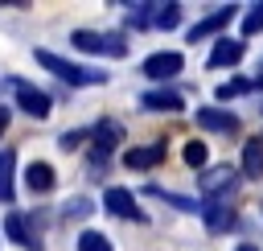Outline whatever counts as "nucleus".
<instances>
[{"mask_svg":"<svg viewBox=\"0 0 263 251\" xmlns=\"http://www.w3.org/2000/svg\"><path fill=\"white\" fill-rule=\"evenodd\" d=\"M8 119H12V111H8V107H0V136L8 132Z\"/></svg>","mask_w":263,"mask_h":251,"instance_id":"obj_27","label":"nucleus"},{"mask_svg":"<svg viewBox=\"0 0 263 251\" xmlns=\"http://www.w3.org/2000/svg\"><path fill=\"white\" fill-rule=\"evenodd\" d=\"M4 235H8L12 243L29 247V251H41V247H37V239H33V230H29V218H25L21 210H12V214L4 218Z\"/></svg>","mask_w":263,"mask_h":251,"instance_id":"obj_15","label":"nucleus"},{"mask_svg":"<svg viewBox=\"0 0 263 251\" xmlns=\"http://www.w3.org/2000/svg\"><path fill=\"white\" fill-rule=\"evenodd\" d=\"M234 251H259V247H255V243H238Z\"/></svg>","mask_w":263,"mask_h":251,"instance_id":"obj_28","label":"nucleus"},{"mask_svg":"<svg viewBox=\"0 0 263 251\" xmlns=\"http://www.w3.org/2000/svg\"><path fill=\"white\" fill-rule=\"evenodd\" d=\"M201 218H205V226L214 230V235H222V230H230L234 226V206H230V198H201V210H197Z\"/></svg>","mask_w":263,"mask_h":251,"instance_id":"obj_8","label":"nucleus"},{"mask_svg":"<svg viewBox=\"0 0 263 251\" xmlns=\"http://www.w3.org/2000/svg\"><path fill=\"white\" fill-rule=\"evenodd\" d=\"M33 58L49 70V74H58L66 86H103L107 82V70H99V66H78V62H66V58H58L53 49H33Z\"/></svg>","mask_w":263,"mask_h":251,"instance_id":"obj_1","label":"nucleus"},{"mask_svg":"<svg viewBox=\"0 0 263 251\" xmlns=\"http://www.w3.org/2000/svg\"><path fill=\"white\" fill-rule=\"evenodd\" d=\"M144 193H148V198H156V202H168V206H177L181 214H197V210H201V202H197V198L173 193V189H164V185H144Z\"/></svg>","mask_w":263,"mask_h":251,"instance_id":"obj_16","label":"nucleus"},{"mask_svg":"<svg viewBox=\"0 0 263 251\" xmlns=\"http://www.w3.org/2000/svg\"><path fill=\"white\" fill-rule=\"evenodd\" d=\"M90 136H95V152H99V156H111V152L119 148V140H123V123H119V119H99V123L90 128Z\"/></svg>","mask_w":263,"mask_h":251,"instance_id":"obj_11","label":"nucleus"},{"mask_svg":"<svg viewBox=\"0 0 263 251\" xmlns=\"http://www.w3.org/2000/svg\"><path fill=\"white\" fill-rule=\"evenodd\" d=\"M86 214H95V202H90V198H70V202L62 206V222H70V218H86Z\"/></svg>","mask_w":263,"mask_h":251,"instance_id":"obj_22","label":"nucleus"},{"mask_svg":"<svg viewBox=\"0 0 263 251\" xmlns=\"http://www.w3.org/2000/svg\"><path fill=\"white\" fill-rule=\"evenodd\" d=\"M140 70H144L152 82H164V78H177V74L185 70V58H181L177 49H160V53H148Z\"/></svg>","mask_w":263,"mask_h":251,"instance_id":"obj_5","label":"nucleus"},{"mask_svg":"<svg viewBox=\"0 0 263 251\" xmlns=\"http://www.w3.org/2000/svg\"><path fill=\"white\" fill-rule=\"evenodd\" d=\"M12 177H16V152L12 148H0V202L8 206L12 202Z\"/></svg>","mask_w":263,"mask_h":251,"instance_id":"obj_18","label":"nucleus"},{"mask_svg":"<svg viewBox=\"0 0 263 251\" xmlns=\"http://www.w3.org/2000/svg\"><path fill=\"white\" fill-rule=\"evenodd\" d=\"M238 173H242V177H251V181H259V177H263V136L242 144V169H238Z\"/></svg>","mask_w":263,"mask_h":251,"instance_id":"obj_17","label":"nucleus"},{"mask_svg":"<svg viewBox=\"0 0 263 251\" xmlns=\"http://www.w3.org/2000/svg\"><path fill=\"white\" fill-rule=\"evenodd\" d=\"M82 140H86V132H82V128H70V132L58 136V148H62V152H74V148H82Z\"/></svg>","mask_w":263,"mask_h":251,"instance_id":"obj_26","label":"nucleus"},{"mask_svg":"<svg viewBox=\"0 0 263 251\" xmlns=\"http://www.w3.org/2000/svg\"><path fill=\"white\" fill-rule=\"evenodd\" d=\"M78 251H115V247H111V239L103 230H82L78 235Z\"/></svg>","mask_w":263,"mask_h":251,"instance_id":"obj_21","label":"nucleus"},{"mask_svg":"<svg viewBox=\"0 0 263 251\" xmlns=\"http://www.w3.org/2000/svg\"><path fill=\"white\" fill-rule=\"evenodd\" d=\"M164 140H152V144H144V148H127L123 152V165L127 169H152V165H160L164 160Z\"/></svg>","mask_w":263,"mask_h":251,"instance_id":"obj_12","label":"nucleus"},{"mask_svg":"<svg viewBox=\"0 0 263 251\" xmlns=\"http://www.w3.org/2000/svg\"><path fill=\"white\" fill-rule=\"evenodd\" d=\"M8 86L16 91V107H21L25 115H33V119H45V115L53 111L49 95H45V91H37L33 82H25V78H8Z\"/></svg>","mask_w":263,"mask_h":251,"instance_id":"obj_4","label":"nucleus"},{"mask_svg":"<svg viewBox=\"0 0 263 251\" xmlns=\"http://www.w3.org/2000/svg\"><path fill=\"white\" fill-rule=\"evenodd\" d=\"M103 206H107V214H115V218H132V222H144V218H148V214L136 206V193L123 189V185H111V189L103 193Z\"/></svg>","mask_w":263,"mask_h":251,"instance_id":"obj_7","label":"nucleus"},{"mask_svg":"<svg viewBox=\"0 0 263 251\" xmlns=\"http://www.w3.org/2000/svg\"><path fill=\"white\" fill-rule=\"evenodd\" d=\"M25 185H29V193H49V189L58 185V177H53V165H45V160H33V165L25 169Z\"/></svg>","mask_w":263,"mask_h":251,"instance_id":"obj_14","label":"nucleus"},{"mask_svg":"<svg viewBox=\"0 0 263 251\" xmlns=\"http://www.w3.org/2000/svg\"><path fill=\"white\" fill-rule=\"evenodd\" d=\"M242 91H255V82H247V78H230V82H222L214 95H218V103H226V99H234V95H242Z\"/></svg>","mask_w":263,"mask_h":251,"instance_id":"obj_24","label":"nucleus"},{"mask_svg":"<svg viewBox=\"0 0 263 251\" xmlns=\"http://www.w3.org/2000/svg\"><path fill=\"white\" fill-rule=\"evenodd\" d=\"M238 169H230V165H218V169H205L201 173V181H197V189H201V198H234V189H238Z\"/></svg>","mask_w":263,"mask_h":251,"instance_id":"obj_3","label":"nucleus"},{"mask_svg":"<svg viewBox=\"0 0 263 251\" xmlns=\"http://www.w3.org/2000/svg\"><path fill=\"white\" fill-rule=\"evenodd\" d=\"M259 74H263V70H259Z\"/></svg>","mask_w":263,"mask_h":251,"instance_id":"obj_29","label":"nucleus"},{"mask_svg":"<svg viewBox=\"0 0 263 251\" xmlns=\"http://www.w3.org/2000/svg\"><path fill=\"white\" fill-rule=\"evenodd\" d=\"M70 45L82 49V53H103V58H123L127 53V41L119 33H95V29H74Z\"/></svg>","mask_w":263,"mask_h":251,"instance_id":"obj_2","label":"nucleus"},{"mask_svg":"<svg viewBox=\"0 0 263 251\" xmlns=\"http://www.w3.org/2000/svg\"><path fill=\"white\" fill-rule=\"evenodd\" d=\"M205 160H210V148H205V140H189V144H185V165L201 173V169H205Z\"/></svg>","mask_w":263,"mask_h":251,"instance_id":"obj_20","label":"nucleus"},{"mask_svg":"<svg viewBox=\"0 0 263 251\" xmlns=\"http://www.w3.org/2000/svg\"><path fill=\"white\" fill-rule=\"evenodd\" d=\"M152 25H156V29H177V25H181V4H156Z\"/></svg>","mask_w":263,"mask_h":251,"instance_id":"obj_19","label":"nucleus"},{"mask_svg":"<svg viewBox=\"0 0 263 251\" xmlns=\"http://www.w3.org/2000/svg\"><path fill=\"white\" fill-rule=\"evenodd\" d=\"M234 16H238V8H234V4H222V8H214L210 16H201V21L189 29V41H205V37H214V41H218V37H222V29H226Z\"/></svg>","mask_w":263,"mask_h":251,"instance_id":"obj_6","label":"nucleus"},{"mask_svg":"<svg viewBox=\"0 0 263 251\" xmlns=\"http://www.w3.org/2000/svg\"><path fill=\"white\" fill-rule=\"evenodd\" d=\"M197 128L234 136V132H238V115H234L230 107H197Z\"/></svg>","mask_w":263,"mask_h":251,"instance_id":"obj_10","label":"nucleus"},{"mask_svg":"<svg viewBox=\"0 0 263 251\" xmlns=\"http://www.w3.org/2000/svg\"><path fill=\"white\" fill-rule=\"evenodd\" d=\"M263 33V4H251V12L242 16V37H255Z\"/></svg>","mask_w":263,"mask_h":251,"instance_id":"obj_25","label":"nucleus"},{"mask_svg":"<svg viewBox=\"0 0 263 251\" xmlns=\"http://www.w3.org/2000/svg\"><path fill=\"white\" fill-rule=\"evenodd\" d=\"M152 16H156V4H127V25L144 29V25H152Z\"/></svg>","mask_w":263,"mask_h":251,"instance_id":"obj_23","label":"nucleus"},{"mask_svg":"<svg viewBox=\"0 0 263 251\" xmlns=\"http://www.w3.org/2000/svg\"><path fill=\"white\" fill-rule=\"evenodd\" d=\"M140 107H144V111H181L185 99H181L177 91H168V86H156V91H144V95H140Z\"/></svg>","mask_w":263,"mask_h":251,"instance_id":"obj_13","label":"nucleus"},{"mask_svg":"<svg viewBox=\"0 0 263 251\" xmlns=\"http://www.w3.org/2000/svg\"><path fill=\"white\" fill-rule=\"evenodd\" d=\"M242 53H247V41L242 37H218L214 41V49H210V58H205V66L210 70H222V66H238L242 62Z\"/></svg>","mask_w":263,"mask_h":251,"instance_id":"obj_9","label":"nucleus"}]
</instances>
